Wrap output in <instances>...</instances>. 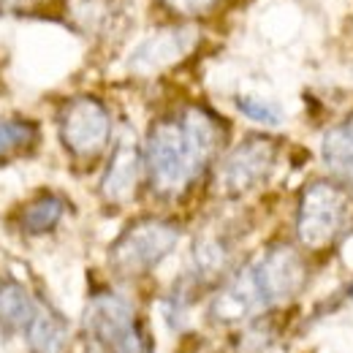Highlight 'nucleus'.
Instances as JSON below:
<instances>
[{
  "instance_id": "17",
  "label": "nucleus",
  "mask_w": 353,
  "mask_h": 353,
  "mask_svg": "<svg viewBox=\"0 0 353 353\" xmlns=\"http://www.w3.org/2000/svg\"><path fill=\"white\" fill-rule=\"evenodd\" d=\"M236 109L261 125H280L283 123V109L266 98H256V95H236Z\"/></svg>"
},
{
  "instance_id": "8",
  "label": "nucleus",
  "mask_w": 353,
  "mask_h": 353,
  "mask_svg": "<svg viewBox=\"0 0 353 353\" xmlns=\"http://www.w3.org/2000/svg\"><path fill=\"white\" fill-rule=\"evenodd\" d=\"M264 307H269V302H266L264 291L259 285V277L250 264L225 283V288L212 299L210 315L218 323H242V321L259 315Z\"/></svg>"
},
{
  "instance_id": "7",
  "label": "nucleus",
  "mask_w": 353,
  "mask_h": 353,
  "mask_svg": "<svg viewBox=\"0 0 353 353\" xmlns=\"http://www.w3.org/2000/svg\"><path fill=\"white\" fill-rule=\"evenodd\" d=\"M253 272L259 277V285H261L269 305L294 299L307 280L305 261L299 259V253L294 248H285V245L272 248L261 261L253 264Z\"/></svg>"
},
{
  "instance_id": "10",
  "label": "nucleus",
  "mask_w": 353,
  "mask_h": 353,
  "mask_svg": "<svg viewBox=\"0 0 353 353\" xmlns=\"http://www.w3.org/2000/svg\"><path fill=\"white\" fill-rule=\"evenodd\" d=\"M139 169H141V155H139V144L133 141V136L128 133L125 139H120L114 158L103 174L101 190L109 201H128L136 190L139 182Z\"/></svg>"
},
{
  "instance_id": "15",
  "label": "nucleus",
  "mask_w": 353,
  "mask_h": 353,
  "mask_svg": "<svg viewBox=\"0 0 353 353\" xmlns=\"http://www.w3.org/2000/svg\"><path fill=\"white\" fill-rule=\"evenodd\" d=\"M39 136V128L33 123H25V120H3L0 123V161L3 158H11L28 147H33Z\"/></svg>"
},
{
  "instance_id": "13",
  "label": "nucleus",
  "mask_w": 353,
  "mask_h": 353,
  "mask_svg": "<svg viewBox=\"0 0 353 353\" xmlns=\"http://www.w3.org/2000/svg\"><path fill=\"white\" fill-rule=\"evenodd\" d=\"M323 161L343 185L353 188V136L348 128H334L323 136Z\"/></svg>"
},
{
  "instance_id": "1",
  "label": "nucleus",
  "mask_w": 353,
  "mask_h": 353,
  "mask_svg": "<svg viewBox=\"0 0 353 353\" xmlns=\"http://www.w3.org/2000/svg\"><path fill=\"white\" fill-rule=\"evenodd\" d=\"M218 144V120L199 106H188L174 117L155 123L144 147V163L152 190L158 196L182 193L212 161Z\"/></svg>"
},
{
  "instance_id": "3",
  "label": "nucleus",
  "mask_w": 353,
  "mask_h": 353,
  "mask_svg": "<svg viewBox=\"0 0 353 353\" xmlns=\"http://www.w3.org/2000/svg\"><path fill=\"white\" fill-rule=\"evenodd\" d=\"M179 239V228L169 221L147 218L133 223L131 228L114 242L112 248V264L120 274H144L152 266H158Z\"/></svg>"
},
{
  "instance_id": "16",
  "label": "nucleus",
  "mask_w": 353,
  "mask_h": 353,
  "mask_svg": "<svg viewBox=\"0 0 353 353\" xmlns=\"http://www.w3.org/2000/svg\"><path fill=\"white\" fill-rule=\"evenodd\" d=\"M228 261V250L218 236H201L193 250V264L199 277H215Z\"/></svg>"
},
{
  "instance_id": "2",
  "label": "nucleus",
  "mask_w": 353,
  "mask_h": 353,
  "mask_svg": "<svg viewBox=\"0 0 353 353\" xmlns=\"http://www.w3.org/2000/svg\"><path fill=\"white\" fill-rule=\"evenodd\" d=\"M85 326L109 353H150V337L139 326L131 302L117 294H98L85 312Z\"/></svg>"
},
{
  "instance_id": "4",
  "label": "nucleus",
  "mask_w": 353,
  "mask_h": 353,
  "mask_svg": "<svg viewBox=\"0 0 353 353\" xmlns=\"http://www.w3.org/2000/svg\"><path fill=\"white\" fill-rule=\"evenodd\" d=\"M348 215L351 207L340 188L329 182H312L299 204L296 234L307 248H323L340 234Z\"/></svg>"
},
{
  "instance_id": "6",
  "label": "nucleus",
  "mask_w": 353,
  "mask_h": 353,
  "mask_svg": "<svg viewBox=\"0 0 353 353\" xmlns=\"http://www.w3.org/2000/svg\"><path fill=\"white\" fill-rule=\"evenodd\" d=\"M60 136L74 155H98L112 136V120L106 106L90 95L68 101L60 114Z\"/></svg>"
},
{
  "instance_id": "20",
  "label": "nucleus",
  "mask_w": 353,
  "mask_h": 353,
  "mask_svg": "<svg viewBox=\"0 0 353 353\" xmlns=\"http://www.w3.org/2000/svg\"><path fill=\"white\" fill-rule=\"evenodd\" d=\"M348 131H351V136H353V117L348 120Z\"/></svg>"
},
{
  "instance_id": "18",
  "label": "nucleus",
  "mask_w": 353,
  "mask_h": 353,
  "mask_svg": "<svg viewBox=\"0 0 353 353\" xmlns=\"http://www.w3.org/2000/svg\"><path fill=\"white\" fill-rule=\"evenodd\" d=\"M172 8L185 11V14H196V11H207L210 6H215L218 0H166Z\"/></svg>"
},
{
  "instance_id": "9",
  "label": "nucleus",
  "mask_w": 353,
  "mask_h": 353,
  "mask_svg": "<svg viewBox=\"0 0 353 353\" xmlns=\"http://www.w3.org/2000/svg\"><path fill=\"white\" fill-rule=\"evenodd\" d=\"M193 41H196L193 30H176V28L158 30L155 36L144 39L133 49V54L128 57V68L133 74H155L179 60L185 52H190Z\"/></svg>"
},
{
  "instance_id": "5",
  "label": "nucleus",
  "mask_w": 353,
  "mask_h": 353,
  "mask_svg": "<svg viewBox=\"0 0 353 353\" xmlns=\"http://www.w3.org/2000/svg\"><path fill=\"white\" fill-rule=\"evenodd\" d=\"M277 158V147L272 139L250 136L239 147H234L218 169V190L225 196H242L261 185Z\"/></svg>"
},
{
  "instance_id": "19",
  "label": "nucleus",
  "mask_w": 353,
  "mask_h": 353,
  "mask_svg": "<svg viewBox=\"0 0 353 353\" xmlns=\"http://www.w3.org/2000/svg\"><path fill=\"white\" fill-rule=\"evenodd\" d=\"M28 0H0V11H14V8H22Z\"/></svg>"
},
{
  "instance_id": "14",
  "label": "nucleus",
  "mask_w": 353,
  "mask_h": 353,
  "mask_svg": "<svg viewBox=\"0 0 353 353\" xmlns=\"http://www.w3.org/2000/svg\"><path fill=\"white\" fill-rule=\"evenodd\" d=\"M63 212H65L63 199L46 193V196L36 199L33 204H28V207L22 210L19 225H22V231H28V234H46V231H52V228L60 223Z\"/></svg>"
},
{
  "instance_id": "12",
  "label": "nucleus",
  "mask_w": 353,
  "mask_h": 353,
  "mask_svg": "<svg viewBox=\"0 0 353 353\" xmlns=\"http://www.w3.org/2000/svg\"><path fill=\"white\" fill-rule=\"evenodd\" d=\"M39 305L33 302V296L14 280L0 283V326L8 332H19L28 329Z\"/></svg>"
},
{
  "instance_id": "11",
  "label": "nucleus",
  "mask_w": 353,
  "mask_h": 353,
  "mask_svg": "<svg viewBox=\"0 0 353 353\" xmlns=\"http://www.w3.org/2000/svg\"><path fill=\"white\" fill-rule=\"evenodd\" d=\"M28 332V348L30 353H63L68 340V326L54 310L39 305Z\"/></svg>"
}]
</instances>
